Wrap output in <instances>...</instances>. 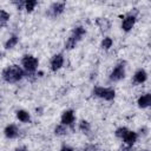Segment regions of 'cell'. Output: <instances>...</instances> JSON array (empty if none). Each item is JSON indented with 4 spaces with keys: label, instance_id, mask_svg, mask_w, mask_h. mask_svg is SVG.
I'll use <instances>...</instances> for the list:
<instances>
[{
    "label": "cell",
    "instance_id": "obj_1",
    "mask_svg": "<svg viewBox=\"0 0 151 151\" xmlns=\"http://www.w3.org/2000/svg\"><path fill=\"white\" fill-rule=\"evenodd\" d=\"M1 76H2V79L7 83H17L24 78L25 72L18 65H11V66L4 68Z\"/></svg>",
    "mask_w": 151,
    "mask_h": 151
},
{
    "label": "cell",
    "instance_id": "obj_2",
    "mask_svg": "<svg viewBox=\"0 0 151 151\" xmlns=\"http://www.w3.org/2000/svg\"><path fill=\"white\" fill-rule=\"evenodd\" d=\"M85 33H86V31H85V28H84L83 26L76 27V28L72 31V34L70 35V38L66 40V42H65V48L72 50L73 47H76L77 42L85 35Z\"/></svg>",
    "mask_w": 151,
    "mask_h": 151
},
{
    "label": "cell",
    "instance_id": "obj_3",
    "mask_svg": "<svg viewBox=\"0 0 151 151\" xmlns=\"http://www.w3.org/2000/svg\"><path fill=\"white\" fill-rule=\"evenodd\" d=\"M92 93L96 96V97H99V98H103L105 100H113L114 99V96H116V92L113 88H110V87H100V86H97L93 88Z\"/></svg>",
    "mask_w": 151,
    "mask_h": 151
},
{
    "label": "cell",
    "instance_id": "obj_4",
    "mask_svg": "<svg viewBox=\"0 0 151 151\" xmlns=\"http://www.w3.org/2000/svg\"><path fill=\"white\" fill-rule=\"evenodd\" d=\"M21 64H22L24 68H25L27 72L33 73V72L37 70V67H38V65H39V61H38V59H37L35 57H33V55H25V57L22 58V60H21Z\"/></svg>",
    "mask_w": 151,
    "mask_h": 151
},
{
    "label": "cell",
    "instance_id": "obj_5",
    "mask_svg": "<svg viewBox=\"0 0 151 151\" xmlns=\"http://www.w3.org/2000/svg\"><path fill=\"white\" fill-rule=\"evenodd\" d=\"M124 77H125V66H124V63H119V64L113 68V71L111 72V74H110V80H112V81H119V80H122Z\"/></svg>",
    "mask_w": 151,
    "mask_h": 151
},
{
    "label": "cell",
    "instance_id": "obj_6",
    "mask_svg": "<svg viewBox=\"0 0 151 151\" xmlns=\"http://www.w3.org/2000/svg\"><path fill=\"white\" fill-rule=\"evenodd\" d=\"M65 9V2H54L50 6L48 11H47V15L54 18V17H58L59 14H61Z\"/></svg>",
    "mask_w": 151,
    "mask_h": 151
},
{
    "label": "cell",
    "instance_id": "obj_7",
    "mask_svg": "<svg viewBox=\"0 0 151 151\" xmlns=\"http://www.w3.org/2000/svg\"><path fill=\"white\" fill-rule=\"evenodd\" d=\"M134 22H136V15H133V14L126 15V17L123 19V22H122V28H123V31L129 32V31L133 27Z\"/></svg>",
    "mask_w": 151,
    "mask_h": 151
},
{
    "label": "cell",
    "instance_id": "obj_8",
    "mask_svg": "<svg viewBox=\"0 0 151 151\" xmlns=\"http://www.w3.org/2000/svg\"><path fill=\"white\" fill-rule=\"evenodd\" d=\"M64 65V57L61 53L59 54H55L52 59H51V70L53 72L58 71L59 68H61V66Z\"/></svg>",
    "mask_w": 151,
    "mask_h": 151
},
{
    "label": "cell",
    "instance_id": "obj_9",
    "mask_svg": "<svg viewBox=\"0 0 151 151\" xmlns=\"http://www.w3.org/2000/svg\"><path fill=\"white\" fill-rule=\"evenodd\" d=\"M74 122V113L72 110H67L61 116V124L63 125H71Z\"/></svg>",
    "mask_w": 151,
    "mask_h": 151
},
{
    "label": "cell",
    "instance_id": "obj_10",
    "mask_svg": "<svg viewBox=\"0 0 151 151\" xmlns=\"http://www.w3.org/2000/svg\"><path fill=\"white\" fill-rule=\"evenodd\" d=\"M5 136L7 137V138H9V139H13V138H17L18 137V134H19V130H18V127L15 126V125H13V124H11V125H7L6 127H5Z\"/></svg>",
    "mask_w": 151,
    "mask_h": 151
},
{
    "label": "cell",
    "instance_id": "obj_11",
    "mask_svg": "<svg viewBox=\"0 0 151 151\" xmlns=\"http://www.w3.org/2000/svg\"><path fill=\"white\" fill-rule=\"evenodd\" d=\"M123 139H124L125 144H126L129 147H131V146L134 144V142L137 140V133L133 132V131H129V132L125 134V137H124Z\"/></svg>",
    "mask_w": 151,
    "mask_h": 151
},
{
    "label": "cell",
    "instance_id": "obj_12",
    "mask_svg": "<svg viewBox=\"0 0 151 151\" xmlns=\"http://www.w3.org/2000/svg\"><path fill=\"white\" fill-rule=\"evenodd\" d=\"M146 78H147L146 72L140 68V70H138V71L134 73V76H133V81L137 83V84H142V83H144V81L146 80Z\"/></svg>",
    "mask_w": 151,
    "mask_h": 151
},
{
    "label": "cell",
    "instance_id": "obj_13",
    "mask_svg": "<svg viewBox=\"0 0 151 151\" xmlns=\"http://www.w3.org/2000/svg\"><path fill=\"white\" fill-rule=\"evenodd\" d=\"M150 104H151V94H150V93H146V94L139 97V99H138V106H139V107L145 109V107H147Z\"/></svg>",
    "mask_w": 151,
    "mask_h": 151
},
{
    "label": "cell",
    "instance_id": "obj_14",
    "mask_svg": "<svg viewBox=\"0 0 151 151\" xmlns=\"http://www.w3.org/2000/svg\"><path fill=\"white\" fill-rule=\"evenodd\" d=\"M17 118H18L20 122H22V123H28V122L31 120L29 113L26 112L25 110H19V111H17Z\"/></svg>",
    "mask_w": 151,
    "mask_h": 151
},
{
    "label": "cell",
    "instance_id": "obj_15",
    "mask_svg": "<svg viewBox=\"0 0 151 151\" xmlns=\"http://www.w3.org/2000/svg\"><path fill=\"white\" fill-rule=\"evenodd\" d=\"M18 40H19V38L17 37V35H12L7 41H6V44H5V48H13L17 44H18Z\"/></svg>",
    "mask_w": 151,
    "mask_h": 151
},
{
    "label": "cell",
    "instance_id": "obj_16",
    "mask_svg": "<svg viewBox=\"0 0 151 151\" xmlns=\"http://www.w3.org/2000/svg\"><path fill=\"white\" fill-rule=\"evenodd\" d=\"M97 24L100 26V28L103 29V31H106V29H109L110 28V21L107 20V19H103V18H100V19H98L97 20Z\"/></svg>",
    "mask_w": 151,
    "mask_h": 151
},
{
    "label": "cell",
    "instance_id": "obj_17",
    "mask_svg": "<svg viewBox=\"0 0 151 151\" xmlns=\"http://www.w3.org/2000/svg\"><path fill=\"white\" fill-rule=\"evenodd\" d=\"M9 19V14L6 12V11H2L0 9V26H4Z\"/></svg>",
    "mask_w": 151,
    "mask_h": 151
},
{
    "label": "cell",
    "instance_id": "obj_18",
    "mask_svg": "<svg viewBox=\"0 0 151 151\" xmlns=\"http://www.w3.org/2000/svg\"><path fill=\"white\" fill-rule=\"evenodd\" d=\"M79 129H80V131H83L84 133L90 132V130H91L90 123H88V122H86V120H81V122H80V124H79Z\"/></svg>",
    "mask_w": 151,
    "mask_h": 151
},
{
    "label": "cell",
    "instance_id": "obj_19",
    "mask_svg": "<svg viewBox=\"0 0 151 151\" xmlns=\"http://www.w3.org/2000/svg\"><path fill=\"white\" fill-rule=\"evenodd\" d=\"M35 5H37V1L35 0H27V1H25V5L24 6H25V8H26L27 12H32L34 9Z\"/></svg>",
    "mask_w": 151,
    "mask_h": 151
},
{
    "label": "cell",
    "instance_id": "obj_20",
    "mask_svg": "<svg viewBox=\"0 0 151 151\" xmlns=\"http://www.w3.org/2000/svg\"><path fill=\"white\" fill-rule=\"evenodd\" d=\"M67 132V129L65 127V125H58V126H55V129H54V133L57 134V136H63V134H65Z\"/></svg>",
    "mask_w": 151,
    "mask_h": 151
},
{
    "label": "cell",
    "instance_id": "obj_21",
    "mask_svg": "<svg viewBox=\"0 0 151 151\" xmlns=\"http://www.w3.org/2000/svg\"><path fill=\"white\" fill-rule=\"evenodd\" d=\"M129 132V130L126 129V127H118L117 130H116V132H114V134L118 137V138H124L125 137V134Z\"/></svg>",
    "mask_w": 151,
    "mask_h": 151
},
{
    "label": "cell",
    "instance_id": "obj_22",
    "mask_svg": "<svg viewBox=\"0 0 151 151\" xmlns=\"http://www.w3.org/2000/svg\"><path fill=\"white\" fill-rule=\"evenodd\" d=\"M111 46H112V39L111 38H107V37L104 38L103 41H101V47L105 48V50H109Z\"/></svg>",
    "mask_w": 151,
    "mask_h": 151
},
{
    "label": "cell",
    "instance_id": "obj_23",
    "mask_svg": "<svg viewBox=\"0 0 151 151\" xmlns=\"http://www.w3.org/2000/svg\"><path fill=\"white\" fill-rule=\"evenodd\" d=\"M84 151H98V145L96 144H88L84 147Z\"/></svg>",
    "mask_w": 151,
    "mask_h": 151
},
{
    "label": "cell",
    "instance_id": "obj_24",
    "mask_svg": "<svg viewBox=\"0 0 151 151\" xmlns=\"http://www.w3.org/2000/svg\"><path fill=\"white\" fill-rule=\"evenodd\" d=\"M60 151H73V149L70 147V146H63V147L60 149Z\"/></svg>",
    "mask_w": 151,
    "mask_h": 151
},
{
    "label": "cell",
    "instance_id": "obj_25",
    "mask_svg": "<svg viewBox=\"0 0 151 151\" xmlns=\"http://www.w3.org/2000/svg\"><path fill=\"white\" fill-rule=\"evenodd\" d=\"M14 151H27V149L26 146H20V147H17Z\"/></svg>",
    "mask_w": 151,
    "mask_h": 151
},
{
    "label": "cell",
    "instance_id": "obj_26",
    "mask_svg": "<svg viewBox=\"0 0 151 151\" xmlns=\"http://www.w3.org/2000/svg\"><path fill=\"white\" fill-rule=\"evenodd\" d=\"M143 151H149V150H143Z\"/></svg>",
    "mask_w": 151,
    "mask_h": 151
}]
</instances>
